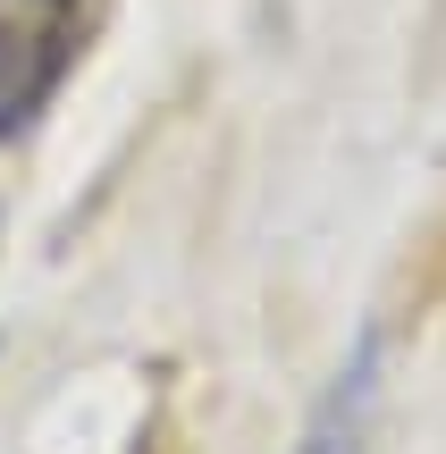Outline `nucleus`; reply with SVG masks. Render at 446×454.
<instances>
[{
    "mask_svg": "<svg viewBox=\"0 0 446 454\" xmlns=\"http://www.w3.org/2000/svg\"><path fill=\"white\" fill-rule=\"evenodd\" d=\"M84 0H0V135H26L76 67Z\"/></svg>",
    "mask_w": 446,
    "mask_h": 454,
    "instance_id": "f257e3e1",
    "label": "nucleus"
},
{
    "mask_svg": "<svg viewBox=\"0 0 446 454\" xmlns=\"http://www.w3.org/2000/svg\"><path fill=\"white\" fill-rule=\"evenodd\" d=\"M371 421H379V345H354V362L337 371V387L312 404L295 454H371Z\"/></svg>",
    "mask_w": 446,
    "mask_h": 454,
    "instance_id": "f03ea898",
    "label": "nucleus"
}]
</instances>
